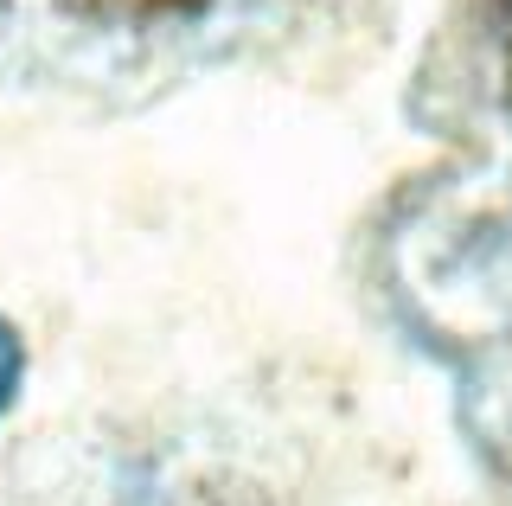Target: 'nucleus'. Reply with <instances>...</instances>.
Returning <instances> with one entry per match:
<instances>
[{
  "label": "nucleus",
  "instance_id": "1",
  "mask_svg": "<svg viewBox=\"0 0 512 506\" xmlns=\"http://www.w3.org/2000/svg\"><path fill=\"white\" fill-rule=\"evenodd\" d=\"M20 385H26V346H20V334H13V321L0 314V417L13 410Z\"/></svg>",
  "mask_w": 512,
  "mask_h": 506
},
{
  "label": "nucleus",
  "instance_id": "2",
  "mask_svg": "<svg viewBox=\"0 0 512 506\" xmlns=\"http://www.w3.org/2000/svg\"><path fill=\"white\" fill-rule=\"evenodd\" d=\"M116 7L135 20H180V13H205L212 0H116Z\"/></svg>",
  "mask_w": 512,
  "mask_h": 506
},
{
  "label": "nucleus",
  "instance_id": "3",
  "mask_svg": "<svg viewBox=\"0 0 512 506\" xmlns=\"http://www.w3.org/2000/svg\"><path fill=\"white\" fill-rule=\"evenodd\" d=\"M506 109H512V33H506Z\"/></svg>",
  "mask_w": 512,
  "mask_h": 506
}]
</instances>
